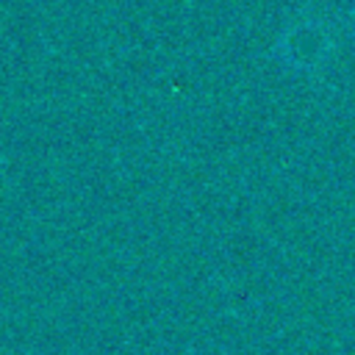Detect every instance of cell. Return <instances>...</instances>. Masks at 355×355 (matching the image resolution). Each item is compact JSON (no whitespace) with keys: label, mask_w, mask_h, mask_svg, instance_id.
<instances>
[{"label":"cell","mask_w":355,"mask_h":355,"mask_svg":"<svg viewBox=\"0 0 355 355\" xmlns=\"http://www.w3.org/2000/svg\"><path fill=\"white\" fill-rule=\"evenodd\" d=\"M352 17H355V11H352Z\"/></svg>","instance_id":"obj_1"}]
</instances>
